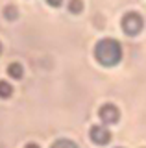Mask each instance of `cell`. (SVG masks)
<instances>
[{"label":"cell","mask_w":146,"mask_h":148,"mask_svg":"<svg viewBox=\"0 0 146 148\" xmlns=\"http://www.w3.org/2000/svg\"><path fill=\"white\" fill-rule=\"evenodd\" d=\"M94 58L104 67H115L122 59V46L117 39L106 37V39L98 41V45L94 46Z\"/></svg>","instance_id":"1"},{"label":"cell","mask_w":146,"mask_h":148,"mask_svg":"<svg viewBox=\"0 0 146 148\" xmlns=\"http://www.w3.org/2000/svg\"><path fill=\"white\" fill-rule=\"evenodd\" d=\"M143 28H144V21H143V17H141V13L130 11L122 17V30L130 37L139 35L141 32H143Z\"/></svg>","instance_id":"2"},{"label":"cell","mask_w":146,"mask_h":148,"mask_svg":"<svg viewBox=\"0 0 146 148\" xmlns=\"http://www.w3.org/2000/svg\"><path fill=\"white\" fill-rule=\"evenodd\" d=\"M98 117L104 124H117L120 119V113H118V108L115 104H104L98 109Z\"/></svg>","instance_id":"3"},{"label":"cell","mask_w":146,"mask_h":148,"mask_svg":"<svg viewBox=\"0 0 146 148\" xmlns=\"http://www.w3.org/2000/svg\"><path fill=\"white\" fill-rule=\"evenodd\" d=\"M91 139H93V143H96V145H107L109 141H111V132L102 126V124H94L93 128H91Z\"/></svg>","instance_id":"4"},{"label":"cell","mask_w":146,"mask_h":148,"mask_svg":"<svg viewBox=\"0 0 146 148\" xmlns=\"http://www.w3.org/2000/svg\"><path fill=\"white\" fill-rule=\"evenodd\" d=\"M11 95H13L11 83H8L6 80H0V98H10Z\"/></svg>","instance_id":"5"},{"label":"cell","mask_w":146,"mask_h":148,"mask_svg":"<svg viewBox=\"0 0 146 148\" xmlns=\"http://www.w3.org/2000/svg\"><path fill=\"white\" fill-rule=\"evenodd\" d=\"M8 74H10L11 78H15V80H20V78H22V67H20V63H11L10 67H8Z\"/></svg>","instance_id":"6"},{"label":"cell","mask_w":146,"mask_h":148,"mask_svg":"<svg viewBox=\"0 0 146 148\" xmlns=\"http://www.w3.org/2000/svg\"><path fill=\"white\" fill-rule=\"evenodd\" d=\"M50 148H78V145L74 141H70V139H57Z\"/></svg>","instance_id":"7"},{"label":"cell","mask_w":146,"mask_h":148,"mask_svg":"<svg viewBox=\"0 0 146 148\" xmlns=\"http://www.w3.org/2000/svg\"><path fill=\"white\" fill-rule=\"evenodd\" d=\"M83 9V2L81 0H70L68 2V11L70 13H80Z\"/></svg>","instance_id":"8"},{"label":"cell","mask_w":146,"mask_h":148,"mask_svg":"<svg viewBox=\"0 0 146 148\" xmlns=\"http://www.w3.org/2000/svg\"><path fill=\"white\" fill-rule=\"evenodd\" d=\"M4 15H6L8 18H11V21L17 18V8L15 6H6L4 8Z\"/></svg>","instance_id":"9"},{"label":"cell","mask_w":146,"mask_h":148,"mask_svg":"<svg viewBox=\"0 0 146 148\" xmlns=\"http://www.w3.org/2000/svg\"><path fill=\"white\" fill-rule=\"evenodd\" d=\"M46 2H48L52 8H59V6L63 4V0H46Z\"/></svg>","instance_id":"10"},{"label":"cell","mask_w":146,"mask_h":148,"mask_svg":"<svg viewBox=\"0 0 146 148\" xmlns=\"http://www.w3.org/2000/svg\"><path fill=\"white\" fill-rule=\"evenodd\" d=\"M24 148H41L39 145H35V143H28V145H26Z\"/></svg>","instance_id":"11"},{"label":"cell","mask_w":146,"mask_h":148,"mask_svg":"<svg viewBox=\"0 0 146 148\" xmlns=\"http://www.w3.org/2000/svg\"><path fill=\"white\" fill-rule=\"evenodd\" d=\"M0 54H2V43H0Z\"/></svg>","instance_id":"12"}]
</instances>
